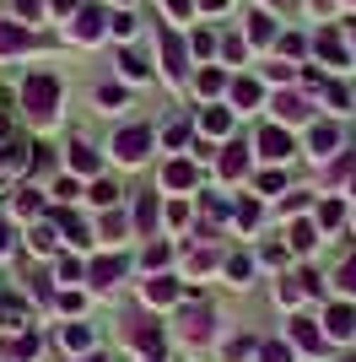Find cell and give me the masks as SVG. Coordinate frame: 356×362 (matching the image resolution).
I'll return each instance as SVG.
<instances>
[{
	"mask_svg": "<svg viewBox=\"0 0 356 362\" xmlns=\"http://www.w3.org/2000/svg\"><path fill=\"white\" fill-rule=\"evenodd\" d=\"M22 108H28L38 124H49L59 114V81L54 76H28V81H22Z\"/></svg>",
	"mask_w": 356,
	"mask_h": 362,
	"instance_id": "obj_1",
	"label": "cell"
},
{
	"mask_svg": "<svg viewBox=\"0 0 356 362\" xmlns=\"http://www.w3.org/2000/svg\"><path fill=\"white\" fill-rule=\"evenodd\" d=\"M146 151H151V130L146 124H130V130L114 136V157L119 163H146Z\"/></svg>",
	"mask_w": 356,
	"mask_h": 362,
	"instance_id": "obj_2",
	"label": "cell"
},
{
	"mask_svg": "<svg viewBox=\"0 0 356 362\" xmlns=\"http://www.w3.org/2000/svg\"><path fill=\"white\" fill-rule=\"evenodd\" d=\"M38 38H32L22 22H0V54H22V49H32Z\"/></svg>",
	"mask_w": 356,
	"mask_h": 362,
	"instance_id": "obj_3",
	"label": "cell"
},
{
	"mask_svg": "<svg viewBox=\"0 0 356 362\" xmlns=\"http://www.w3.org/2000/svg\"><path fill=\"white\" fill-rule=\"evenodd\" d=\"M71 38H81V44H92V38H103V11H97V6H87V11H76V22H71Z\"/></svg>",
	"mask_w": 356,
	"mask_h": 362,
	"instance_id": "obj_4",
	"label": "cell"
},
{
	"mask_svg": "<svg viewBox=\"0 0 356 362\" xmlns=\"http://www.w3.org/2000/svg\"><path fill=\"white\" fill-rule=\"evenodd\" d=\"M324 330H329V335H340V341H345V335L356 330V308H351V303H335V308L324 314Z\"/></svg>",
	"mask_w": 356,
	"mask_h": 362,
	"instance_id": "obj_5",
	"label": "cell"
},
{
	"mask_svg": "<svg viewBox=\"0 0 356 362\" xmlns=\"http://www.w3.org/2000/svg\"><path fill=\"white\" fill-rule=\"evenodd\" d=\"M319 54H324L329 65H345V38L335 28H324V33H319Z\"/></svg>",
	"mask_w": 356,
	"mask_h": 362,
	"instance_id": "obj_6",
	"label": "cell"
},
{
	"mask_svg": "<svg viewBox=\"0 0 356 362\" xmlns=\"http://www.w3.org/2000/svg\"><path fill=\"white\" fill-rule=\"evenodd\" d=\"M162 60H167V76H184V38H173V33H162Z\"/></svg>",
	"mask_w": 356,
	"mask_h": 362,
	"instance_id": "obj_7",
	"label": "cell"
},
{
	"mask_svg": "<svg viewBox=\"0 0 356 362\" xmlns=\"http://www.w3.org/2000/svg\"><path fill=\"white\" fill-rule=\"evenodd\" d=\"M119 276H124V259H119V255H108V259L92 265V281H97V287H114Z\"/></svg>",
	"mask_w": 356,
	"mask_h": 362,
	"instance_id": "obj_8",
	"label": "cell"
},
{
	"mask_svg": "<svg viewBox=\"0 0 356 362\" xmlns=\"http://www.w3.org/2000/svg\"><path fill=\"white\" fill-rule=\"evenodd\" d=\"M335 146H340V130L335 124H313V157H329Z\"/></svg>",
	"mask_w": 356,
	"mask_h": 362,
	"instance_id": "obj_9",
	"label": "cell"
},
{
	"mask_svg": "<svg viewBox=\"0 0 356 362\" xmlns=\"http://www.w3.org/2000/svg\"><path fill=\"white\" fill-rule=\"evenodd\" d=\"M200 130H206V136H227V130H232V114H227V108H206V114H200Z\"/></svg>",
	"mask_w": 356,
	"mask_h": 362,
	"instance_id": "obj_10",
	"label": "cell"
},
{
	"mask_svg": "<svg viewBox=\"0 0 356 362\" xmlns=\"http://www.w3.org/2000/svg\"><path fill=\"white\" fill-rule=\"evenodd\" d=\"M259 146H265V157H292V136H286V130H265Z\"/></svg>",
	"mask_w": 356,
	"mask_h": 362,
	"instance_id": "obj_11",
	"label": "cell"
},
{
	"mask_svg": "<svg viewBox=\"0 0 356 362\" xmlns=\"http://www.w3.org/2000/svg\"><path fill=\"white\" fill-rule=\"evenodd\" d=\"M162 184H167V189H189V184H194V168L189 163H167L162 168Z\"/></svg>",
	"mask_w": 356,
	"mask_h": 362,
	"instance_id": "obj_12",
	"label": "cell"
},
{
	"mask_svg": "<svg viewBox=\"0 0 356 362\" xmlns=\"http://www.w3.org/2000/svg\"><path fill=\"white\" fill-rule=\"evenodd\" d=\"M275 114H281V119H308V103H302L297 92H281V98H275Z\"/></svg>",
	"mask_w": 356,
	"mask_h": 362,
	"instance_id": "obj_13",
	"label": "cell"
},
{
	"mask_svg": "<svg viewBox=\"0 0 356 362\" xmlns=\"http://www.w3.org/2000/svg\"><path fill=\"white\" fill-rule=\"evenodd\" d=\"M259 98H265V92H259V81H249V76H243V81H232V103H237V108H254Z\"/></svg>",
	"mask_w": 356,
	"mask_h": 362,
	"instance_id": "obj_14",
	"label": "cell"
},
{
	"mask_svg": "<svg viewBox=\"0 0 356 362\" xmlns=\"http://www.w3.org/2000/svg\"><path fill=\"white\" fill-rule=\"evenodd\" d=\"M292 341H297V346H302V351H319V346H324V335L313 330V325H302V319H297V325H292Z\"/></svg>",
	"mask_w": 356,
	"mask_h": 362,
	"instance_id": "obj_15",
	"label": "cell"
},
{
	"mask_svg": "<svg viewBox=\"0 0 356 362\" xmlns=\"http://www.w3.org/2000/svg\"><path fill=\"white\" fill-rule=\"evenodd\" d=\"M286 238H292V249H313L319 233H313V222H292V227H286Z\"/></svg>",
	"mask_w": 356,
	"mask_h": 362,
	"instance_id": "obj_16",
	"label": "cell"
},
{
	"mask_svg": "<svg viewBox=\"0 0 356 362\" xmlns=\"http://www.w3.org/2000/svg\"><path fill=\"white\" fill-rule=\"evenodd\" d=\"M249 38H254V44H270V38H275V22L254 11V16H249Z\"/></svg>",
	"mask_w": 356,
	"mask_h": 362,
	"instance_id": "obj_17",
	"label": "cell"
},
{
	"mask_svg": "<svg viewBox=\"0 0 356 362\" xmlns=\"http://www.w3.org/2000/svg\"><path fill=\"white\" fill-rule=\"evenodd\" d=\"M194 87H200V98H216V92L227 87V76L222 71H200V76H194Z\"/></svg>",
	"mask_w": 356,
	"mask_h": 362,
	"instance_id": "obj_18",
	"label": "cell"
},
{
	"mask_svg": "<svg viewBox=\"0 0 356 362\" xmlns=\"http://www.w3.org/2000/svg\"><path fill=\"white\" fill-rule=\"evenodd\" d=\"M71 168H76V173H97V157H92V146H81V141H76V146H71Z\"/></svg>",
	"mask_w": 356,
	"mask_h": 362,
	"instance_id": "obj_19",
	"label": "cell"
},
{
	"mask_svg": "<svg viewBox=\"0 0 356 362\" xmlns=\"http://www.w3.org/2000/svg\"><path fill=\"white\" fill-rule=\"evenodd\" d=\"M130 341H135L141 351H157V346H162V335L151 330V325H135V330H130Z\"/></svg>",
	"mask_w": 356,
	"mask_h": 362,
	"instance_id": "obj_20",
	"label": "cell"
},
{
	"mask_svg": "<svg viewBox=\"0 0 356 362\" xmlns=\"http://www.w3.org/2000/svg\"><path fill=\"white\" fill-rule=\"evenodd\" d=\"M135 222H141V233H151V227H157V200H141V206H135Z\"/></svg>",
	"mask_w": 356,
	"mask_h": 362,
	"instance_id": "obj_21",
	"label": "cell"
},
{
	"mask_svg": "<svg viewBox=\"0 0 356 362\" xmlns=\"http://www.w3.org/2000/svg\"><path fill=\"white\" fill-rule=\"evenodd\" d=\"M65 346H71V351H87L92 346V330H87V325H71V330H65Z\"/></svg>",
	"mask_w": 356,
	"mask_h": 362,
	"instance_id": "obj_22",
	"label": "cell"
},
{
	"mask_svg": "<svg viewBox=\"0 0 356 362\" xmlns=\"http://www.w3.org/2000/svg\"><path fill=\"white\" fill-rule=\"evenodd\" d=\"M173 292H178L173 281H167V276H157V281L146 287V298H151V303H173Z\"/></svg>",
	"mask_w": 356,
	"mask_h": 362,
	"instance_id": "obj_23",
	"label": "cell"
},
{
	"mask_svg": "<svg viewBox=\"0 0 356 362\" xmlns=\"http://www.w3.org/2000/svg\"><path fill=\"white\" fill-rule=\"evenodd\" d=\"M243 163H249V157H243V146H227V157H222V173H243Z\"/></svg>",
	"mask_w": 356,
	"mask_h": 362,
	"instance_id": "obj_24",
	"label": "cell"
},
{
	"mask_svg": "<svg viewBox=\"0 0 356 362\" xmlns=\"http://www.w3.org/2000/svg\"><path fill=\"white\" fill-rule=\"evenodd\" d=\"M345 222V211H340V200H329L324 211H319V227H340Z\"/></svg>",
	"mask_w": 356,
	"mask_h": 362,
	"instance_id": "obj_25",
	"label": "cell"
},
{
	"mask_svg": "<svg viewBox=\"0 0 356 362\" xmlns=\"http://www.w3.org/2000/svg\"><path fill=\"white\" fill-rule=\"evenodd\" d=\"M92 200H97V206H114L119 189H114V184H92Z\"/></svg>",
	"mask_w": 356,
	"mask_h": 362,
	"instance_id": "obj_26",
	"label": "cell"
},
{
	"mask_svg": "<svg viewBox=\"0 0 356 362\" xmlns=\"http://www.w3.org/2000/svg\"><path fill=\"white\" fill-rule=\"evenodd\" d=\"M28 243H32V249H54V233H49V227H32Z\"/></svg>",
	"mask_w": 356,
	"mask_h": 362,
	"instance_id": "obj_27",
	"label": "cell"
},
{
	"mask_svg": "<svg viewBox=\"0 0 356 362\" xmlns=\"http://www.w3.org/2000/svg\"><path fill=\"white\" fill-rule=\"evenodd\" d=\"M108 28H114V33H119V38H130V33H135V16H130V11H119V16H114V22H108Z\"/></svg>",
	"mask_w": 356,
	"mask_h": 362,
	"instance_id": "obj_28",
	"label": "cell"
},
{
	"mask_svg": "<svg viewBox=\"0 0 356 362\" xmlns=\"http://www.w3.org/2000/svg\"><path fill=\"white\" fill-rule=\"evenodd\" d=\"M340 287L356 298V259H345V265H340Z\"/></svg>",
	"mask_w": 356,
	"mask_h": 362,
	"instance_id": "obj_29",
	"label": "cell"
},
{
	"mask_svg": "<svg viewBox=\"0 0 356 362\" xmlns=\"http://www.w3.org/2000/svg\"><path fill=\"white\" fill-rule=\"evenodd\" d=\"M227 276H232V281H249V259H243V255L227 259Z\"/></svg>",
	"mask_w": 356,
	"mask_h": 362,
	"instance_id": "obj_30",
	"label": "cell"
},
{
	"mask_svg": "<svg viewBox=\"0 0 356 362\" xmlns=\"http://www.w3.org/2000/svg\"><path fill=\"white\" fill-rule=\"evenodd\" d=\"M119 65H124V76H135V81H146V65H141V60H130V54H124Z\"/></svg>",
	"mask_w": 356,
	"mask_h": 362,
	"instance_id": "obj_31",
	"label": "cell"
},
{
	"mask_svg": "<svg viewBox=\"0 0 356 362\" xmlns=\"http://www.w3.org/2000/svg\"><path fill=\"white\" fill-rule=\"evenodd\" d=\"M162 6H167L173 16H189V11H194V0H162Z\"/></svg>",
	"mask_w": 356,
	"mask_h": 362,
	"instance_id": "obj_32",
	"label": "cell"
},
{
	"mask_svg": "<svg viewBox=\"0 0 356 362\" xmlns=\"http://www.w3.org/2000/svg\"><path fill=\"white\" fill-rule=\"evenodd\" d=\"M16 11H22V16H38V11H44V0H16Z\"/></svg>",
	"mask_w": 356,
	"mask_h": 362,
	"instance_id": "obj_33",
	"label": "cell"
},
{
	"mask_svg": "<svg viewBox=\"0 0 356 362\" xmlns=\"http://www.w3.org/2000/svg\"><path fill=\"white\" fill-rule=\"evenodd\" d=\"M265 362H292V351L286 346H265Z\"/></svg>",
	"mask_w": 356,
	"mask_h": 362,
	"instance_id": "obj_34",
	"label": "cell"
},
{
	"mask_svg": "<svg viewBox=\"0 0 356 362\" xmlns=\"http://www.w3.org/2000/svg\"><path fill=\"white\" fill-rule=\"evenodd\" d=\"M49 6H54L59 16H71V11H76V0H49Z\"/></svg>",
	"mask_w": 356,
	"mask_h": 362,
	"instance_id": "obj_35",
	"label": "cell"
},
{
	"mask_svg": "<svg viewBox=\"0 0 356 362\" xmlns=\"http://www.w3.org/2000/svg\"><path fill=\"white\" fill-rule=\"evenodd\" d=\"M0 249H11V227H6V216H0Z\"/></svg>",
	"mask_w": 356,
	"mask_h": 362,
	"instance_id": "obj_36",
	"label": "cell"
},
{
	"mask_svg": "<svg viewBox=\"0 0 356 362\" xmlns=\"http://www.w3.org/2000/svg\"><path fill=\"white\" fill-rule=\"evenodd\" d=\"M200 6H206V11H222V6H227V0H200Z\"/></svg>",
	"mask_w": 356,
	"mask_h": 362,
	"instance_id": "obj_37",
	"label": "cell"
},
{
	"mask_svg": "<svg viewBox=\"0 0 356 362\" xmlns=\"http://www.w3.org/2000/svg\"><path fill=\"white\" fill-rule=\"evenodd\" d=\"M87 362H108V357H87Z\"/></svg>",
	"mask_w": 356,
	"mask_h": 362,
	"instance_id": "obj_38",
	"label": "cell"
},
{
	"mask_svg": "<svg viewBox=\"0 0 356 362\" xmlns=\"http://www.w3.org/2000/svg\"><path fill=\"white\" fill-rule=\"evenodd\" d=\"M351 33H356V22H351Z\"/></svg>",
	"mask_w": 356,
	"mask_h": 362,
	"instance_id": "obj_39",
	"label": "cell"
}]
</instances>
